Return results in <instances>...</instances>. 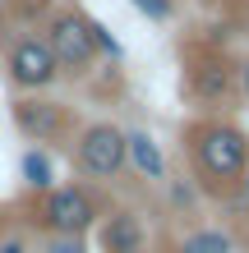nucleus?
<instances>
[{"label": "nucleus", "mask_w": 249, "mask_h": 253, "mask_svg": "<svg viewBox=\"0 0 249 253\" xmlns=\"http://www.w3.org/2000/svg\"><path fill=\"white\" fill-rule=\"evenodd\" d=\"M189 152L199 161V175L217 193L231 189L249 166V138L236 125H222V120H203L189 129Z\"/></svg>", "instance_id": "1"}, {"label": "nucleus", "mask_w": 249, "mask_h": 253, "mask_svg": "<svg viewBox=\"0 0 249 253\" xmlns=\"http://www.w3.org/2000/svg\"><path fill=\"white\" fill-rule=\"evenodd\" d=\"M42 42L51 46L55 69H65V74H83L93 65V55H97V33H93V23L83 14H55Z\"/></svg>", "instance_id": "2"}, {"label": "nucleus", "mask_w": 249, "mask_h": 253, "mask_svg": "<svg viewBox=\"0 0 249 253\" xmlns=\"http://www.w3.org/2000/svg\"><path fill=\"white\" fill-rule=\"evenodd\" d=\"M37 216H42V226H47L51 235H60V240H79V235L97 221V203L88 198V189L65 184V189H47Z\"/></svg>", "instance_id": "3"}, {"label": "nucleus", "mask_w": 249, "mask_h": 253, "mask_svg": "<svg viewBox=\"0 0 249 253\" xmlns=\"http://www.w3.org/2000/svg\"><path fill=\"white\" fill-rule=\"evenodd\" d=\"M74 161H79L83 175H93V180H115V175L125 170V133L115 125H88L79 133Z\"/></svg>", "instance_id": "4"}, {"label": "nucleus", "mask_w": 249, "mask_h": 253, "mask_svg": "<svg viewBox=\"0 0 249 253\" xmlns=\"http://www.w3.org/2000/svg\"><path fill=\"white\" fill-rule=\"evenodd\" d=\"M5 74L23 92H42L47 83H55L60 69H55V55H51V46L42 37H19L9 46V55H5Z\"/></svg>", "instance_id": "5"}, {"label": "nucleus", "mask_w": 249, "mask_h": 253, "mask_svg": "<svg viewBox=\"0 0 249 253\" xmlns=\"http://www.w3.org/2000/svg\"><path fill=\"white\" fill-rule=\"evenodd\" d=\"M14 125H19L23 138L33 143H51L65 133V111L55 106V101H42V97H23L14 101Z\"/></svg>", "instance_id": "6"}, {"label": "nucleus", "mask_w": 249, "mask_h": 253, "mask_svg": "<svg viewBox=\"0 0 249 253\" xmlns=\"http://www.w3.org/2000/svg\"><path fill=\"white\" fill-rule=\"evenodd\" d=\"M101 253H143V240H148V230H143V221L134 212H111L101 221Z\"/></svg>", "instance_id": "7"}, {"label": "nucleus", "mask_w": 249, "mask_h": 253, "mask_svg": "<svg viewBox=\"0 0 249 253\" xmlns=\"http://www.w3.org/2000/svg\"><path fill=\"white\" fill-rule=\"evenodd\" d=\"M125 161H134V170L148 175V180H162V175H166L162 147H157L148 133H125Z\"/></svg>", "instance_id": "8"}, {"label": "nucleus", "mask_w": 249, "mask_h": 253, "mask_svg": "<svg viewBox=\"0 0 249 253\" xmlns=\"http://www.w3.org/2000/svg\"><path fill=\"white\" fill-rule=\"evenodd\" d=\"M19 170H23V184L28 189H37V193H47V189H55V170H51V157L47 152H23V161H19Z\"/></svg>", "instance_id": "9"}, {"label": "nucleus", "mask_w": 249, "mask_h": 253, "mask_svg": "<svg viewBox=\"0 0 249 253\" xmlns=\"http://www.w3.org/2000/svg\"><path fill=\"white\" fill-rule=\"evenodd\" d=\"M194 87H199V97H226V87H231V74H226V65H217V60H203L199 69H194Z\"/></svg>", "instance_id": "10"}, {"label": "nucleus", "mask_w": 249, "mask_h": 253, "mask_svg": "<svg viewBox=\"0 0 249 253\" xmlns=\"http://www.w3.org/2000/svg\"><path fill=\"white\" fill-rule=\"evenodd\" d=\"M180 253H231V240L222 230H199V235H189L185 249Z\"/></svg>", "instance_id": "11"}, {"label": "nucleus", "mask_w": 249, "mask_h": 253, "mask_svg": "<svg viewBox=\"0 0 249 253\" xmlns=\"http://www.w3.org/2000/svg\"><path fill=\"white\" fill-rule=\"evenodd\" d=\"M134 5L143 14H152V19H166V14H171V0H134Z\"/></svg>", "instance_id": "12"}, {"label": "nucleus", "mask_w": 249, "mask_h": 253, "mask_svg": "<svg viewBox=\"0 0 249 253\" xmlns=\"http://www.w3.org/2000/svg\"><path fill=\"white\" fill-rule=\"evenodd\" d=\"M0 253H28V249H23L19 240H5V244H0Z\"/></svg>", "instance_id": "13"}, {"label": "nucleus", "mask_w": 249, "mask_h": 253, "mask_svg": "<svg viewBox=\"0 0 249 253\" xmlns=\"http://www.w3.org/2000/svg\"><path fill=\"white\" fill-rule=\"evenodd\" d=\"M55 253H83V249H79V240H65V244H55Z\"/></svg>", "instance_id": "14"}, {"label": "nucleus", "mask_w": 249, "mask_h": 253, "mask_svg": "<svg viewBox=\"0 0 249 253\" xmlns=\"http://www.w3.org/2000/svg\"><path fill=\"white\" fill-rule=\"evenodd\" d=\"M240 83H245V97H249V65L240 69Z\"/></svg>", "instance_id": "15"}, {"label": "nucleus", "mask_w": 249, "mask_h": 253, "mask_svg": "<svg viewBox=\"0 0 249 253\" xmlns=\"http://www.w3.org/2000/svg\"><path fill=\"white\" fill-rule=\"evenodd\" d=\"M0 33H5V5H0Z\"/></svg>", "instance_id": "16"}, {"label": "nucleus", "mask_w": 249, "mask_h": 253, "mask_svg": "<svg viewBox=\"0 0 249 253\" xmlns=\"http://www.w3.org/2000/svg\"><path fill=\"white\" fill-rule=\"evenodd\" d=\"M240 180H245V189H249V166H245V175H240Z\"/></svg>", "instance_id": "17"}]
</instances>
